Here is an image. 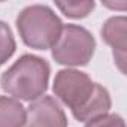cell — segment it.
Listing matches in <instances>:
<instances>
[{
	"label": "cell",
	"mask_w": 127,
	"mask_h": 127,
	"mask_svg": "<svg viewBox=\"0 0 127 127\" xmlns=\"http://www.w3.org/2000/svg\"><path fill=\"white\" fill-rule=\"evenodd\" d=\"M17 29L27 46L34 49H48L57 42L63 23L48 6L32 5L20 12Z\"/></svg>",
	"instance_id": "obj_2"
},
{
	"label": "cell",
	"mask_w": 127,
	"mask_h": 127,
	"mask_svg": "<svg viewBox=\"0 0 127 127\" xmlns=\"http://www.w3.org/2000/svg\"><path fill=\"white\" fill-rule=\"evenodd\" d=\"M96 82L91 78L75 69H61L54 78V94L72 111L79 109L91 96Z\"/></svg>",
	"instance_id": "obj_4"
},
{
	"label": "cell",
	"mask_w": 127,
	"mask_h": 127,
	"mask_svg": "<svg viewBox=\"0 0 127 127\" xmlns=\"http://www.w3.org/2000/svg\"><path fill=\"white\" fill-rule=\"evenodd\" d=\"M96 40L91 33L75 24L63 26L57 42L52 46V57L57 63L66 66H84L91 60Z\"/></svg>",
	"instance_id": "obj_3"
},
{
	"label": "cell",
	"mask_w": 127,
	"mask_h": 127,
	"mask_svg": "<svg viewBox=\"0 0 127 127\" xmlns=\"http://www.w3.org/2000/svg\"><path fill=\"white\" fill-rule=\"evenodd\" d=\"M26 109L14 97L0 96V127H24Z\"/></svg>",
	"instance_id": "obj_8"
},
{
	"label": "cell",
	"mask_w": 127,
	"mask_h": 127,
	"mask_svg": "<svg viewBox=\"0 0 127 127\" xmlns=\"http://www.w3.org/2000/svg\"><path fill=\"white\" fill-rule=\"evenodd\" d=\"M102 39L114 49V58L118 69L126 73V46H127V20L126 17L109 18L102 29Z\"/></svg>",
	"instance_id": "obj_6"
},
{
	"label": "cell",
	"mask_w": 127,
	"mask_h": 127,
	"mask_svg": "<svg viewBox=\"0 0 127 127\" xmlns=\"http://www.w3.org/2000/svg\"><path fill=\"white\" fill-rule=\"evenodd\" d=\"M15 52V39L11 32V27L0 21V66L6 63Z\"/></svg>",
	"instance_id": "obj_10"
},
{
	"label": "cell",
	"mask_w": 127,
	"mask_h": 127,
	"mask_svg": "<svg viewBox=\"0 0 127 127\" xmlns=\"http://www.w3.org/2000/svg\"><path fill=\"white\" fill-rule=\"evenodd\" d=\"M49 64L40 57L26 54L2 75V88L14 99L34 102L48 88Z\"/></svg>",
	"instance_id": "obj_1"
},
{
	"label": "cell",
	"mask_w": 127,
	"mask_h": 127,
	"mask_svg": "<svg viewBox=\"0 0 127 127\" xmlns=\"http://www.w3.org/2000/svg\"><path fill=\"white\" fill-rule=\"evenodd\" d=\"M109 109H111V96H109L108 90L105 87H102L100 84H96L90 99L79 109L72 111V114L78 121L87 123L93 118L108 114Z\"/></svg>",
	"instance_id": "obj_7"
},
{
	"label": "cell",
	"mask_w": 127,
	"mask_h": 127,
	"mask_svg": "<svg viewBox=\"0 0 127 127\" xmlns=\"http://www.w3.org/2000/svg\"><path fill=\"white\" fill-rule=\"evenodd\" d=\"M26 127H67V118L55 99L42 96L26 111Z\"/></svg>",
	"instance_id": "obj_5"
},
{
	"label": "cell",
	"mask_w": 127,
	"mask_h": 127,
	"mask_svg": "<svg viewBox=\"0 0 127 127\" xmlns=\"http://www.w3.org/2000/svg\"><path fill=\"white\" fill-rule=\"evenodd\" d=\"M55 6L69 18H84L93 11L94 2H55Z\"/></svg>",
	"instance_id": "obj_9"
},
{
	"label": "cell",
	"mask_w": 127,
	"mask_h": 127,
	"mask_svg": "<svg viewBox=\"0 0 127 127\" xmlns=\"http://www.w3.org/2000/svg\"><path fill=\"white\" fill-rule=\"evenodd\" d=\"M126 2H123V3H106V6H109V8H126Z\"/></svg>",
	"instance_id": "obj_12"
},
{
	"label": "cell",
	"mask_w": 127,
	"mask_h": 127,
	"mask_svg": "<svg viewBox=\"0 0 127 127\" xmlns=\"http://www.w3.org/2000/svg\"><path fill=\"white\" fill-rule=\"evenodd\" d=\"M85 127H126V123L117 114H105L87 121Z\"/></svg>",
	"instance_id": "obj_11"
}]
</instances>
